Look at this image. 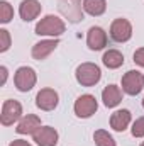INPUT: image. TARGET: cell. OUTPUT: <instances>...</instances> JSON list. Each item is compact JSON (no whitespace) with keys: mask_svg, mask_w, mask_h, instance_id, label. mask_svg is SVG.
<instances>
[{"mask_svg":"<svg viewBox=\"0 0 144 146\" xmlns=\"http://www.w3.org/2000/svg\"><path fill=\"white\" fill-rule=\"evenodd\" d=\"M22 119V106L20 102L14 100V99H9L3 102L2 106V112H0V122L2 126H12L15 122H19Z\"/></svg>","mask_w":144,"mask_h":146,"instance_id":"obj_7","label":"cell"},{"mask_svg":"<svg viewBox=\"0 0 144 146\" xmlns=\"http://www.w3.org/2000/svg\"><path fill=\"white\" fill-rule=\"evenodd\" d=\"M10 42H12V39H10V33H9L7 29H0V53L9 51Z\"/></svg>","mask_w":144,"mask_h":146,"instance_id":"obj_22","label":"cell"},{"mask_svg":"<svg viewBox=\"0 0 144 146\" xmlns=\"http://www.w3.org/2000/svg\"><path fill=\"white\" fill-rule=\"evenodd\" d=\"M58 104H59V95H58V92H56L54 88L46 87V88H41V90L37 92L36 106L41 110H46V112L54 110L58 107Z\"/></svg>","mask_w":144,"mask_h":146,"instance_id":"obj_9","label":"cell"},{"mask_svg":"<svg viewBox=\"0 0 144 146\" xmlns=\"http://www.w3.org/2000/svg\"><path fill=\"white\" fill-rule=\"evenodd\" d=\"M110 37L115 42H127L132 37V24L127 19H115L110 24Z\"/></svg>","mask_w":144,"mask_h":146,"instance_id":"obj_8","label":"cell"},{"mask_svg":"<svg viewBox=\"0 0 144 146\" xmlns=\"http://www.w3.org/2000/svg\"><path fill=\"white\" fill-rule=\"evenodd\" d=\"M134 63L137 66H143L144 68V48H139L134 51Z\"/></svg>","mask_w":144,"mask_h":146,"instance_id":"obj_23","label":"cell"},{"mask_svg":"<svg viewBox=\"0 0 144 146\" xmlns=\"http://www.w3.org/2000/svg\"><path fill=\"white\" fill-rule=\"evenodd\" d=\"M58 10L59 14L68 19V22L76 24L81 22L85 17V10H83V0H59L58 2Z\"/></svg>","mask_w":144,"mask_h":146,"instance_id":"obj_3","label":"cell"},{"mask_svg":"<svg viewBox=\"0 0 144 146\" xmlns=\"http://www.w3.org/2000/svg\"><path fill=\"white\" fill-rule=\"evenodd\" d=\"M107 33L100 27V26H92L87 33V46L92 51H100L107 46Z\"/></svg>","mask_w":144,"mask_h":146,"instance_id":"obj_11","label":"cell"},{"mask_svg":"<svg viewBox=\"0 0 144 146\" xmlns=\"http://www.w3.org/2000/svg\"><path fill=\"white\" fill-rule=\"evenodd\" d=\"M73 110H75L76 117H80V119H88V117H92V115L98 110V102H97L95 95H92V94H83V95H80V97L75 100Z\"/></svg>","mask_w":144,"mask_h":146,"instance_id":"obj_5","label":"cell"},{"mask_svg":"<svg viewBox=\"0 0 144 146\" xmlns=\"http://www.w3.org/2000/svg\"><path fill=\"white\" fill-rule=\"evenodd\" d=\"M37 75L36 70L31 66H20L14 73V85L19 92H29L36 87Z\"/></svg>","mask_w":144,"mask_h":146,"instance_id":"obj_4","label":"cell"},{"mask_svg":"<svg viewBox=\"0 0 144 146\" xmlns=\"http://www.w3.org/2000/svg\"><path fill=\"white\" fill-rule=\"evenodd\" d=\"M122 92L134 97L139 95L141 90L144 88V75L137 70H129L127 73H124L122 76Z\"/></svg>","mask_w":144,"mask_h":146,"instance_id":"obj_6","label":"cell"},{"mask_svg":"<svg viewBox=\"0 0 144 146\" xmlns=\"http://www.w3.org/2000/svg\"><path fill=\"white\" fill-rule=\"evenodd\" d=\"M141 146H144V141H143V143H141Z\"/></svg>","mask_w":144,"mask_h":146,"instance_id":"obj_26","label":"cell"},{"mask_svg":"<svg viewBox=\"0 0 144 146\" xmlns=\"http://www.w3.org/2000/svg\"><path fill=\"white\" fill-rule=\"evenodd\" d=\"M102 102H104V106L108 107V109L117 107L122 102V90H120V87H117L114 83L107 85L102 90Z\"/></svg>","mask_w":144,"mask_h":146,"instance_id":"obj_16","label":"cell"},{"mask_svg":"<svg viewBox=\"0 0 144 146\" xmlns=\"http://www.w3.org/2000/svg\"><path fill=\"white\" fill-rule=\"evenodd\" d=\"M93 141L97 146H117L115 139L112 138V134L105 129H97L93 133Z\"/></svg>","mask_w":144,"mask_h":146,"instance_id":"obj_19","label":"cell"},{"mask_svg":"<svg viewBox=\"0 0 144 146\" xmlns=\"http://www.w3.org/2000/svg\"><path fill=\"white\" fill-rule=\"evenodd\" d=\"M143 107H144V99H143Z\"/></svg>","mask_w":144,"mask_h":146,"instance_id":"obj_27","label":"cell"},{"mask_svg":"<svg viewBox=\"0 0 144 146\" xmlns=\"http://www.w3.org/2000/svg\"><path fill=\"white\" fill-rule=\"evenodd\" d=\"M75 78L81 87H95L102 80V70L95 63H81L75 70Z\"/></svg>","mask_w":144,"mask_h":146,"instance_id":"obj_2","label":"cell"},{"mask_svg":"<svg viewBox=\"0 0 144 146\" xmlns=\"http://www.w3.org/2000/svg\"><path fill=\"white\" fill-rule=\"evenodd\" d=\"M102 63L108 70H117V68H120L124 65V54L119 49H108L102 56Z\"/></svg>","mask_w":144,"mask_h":146,"instance_id":"obj_17","label":"cell"},{"mask_svg":"<svg viewBox=\"0 0 144 146\" xmlns=\"http://www.w3.org/2000/svg\"><path fill=\"white\" fill-rule=\"evenodd\" d=\"M9 146H32V145L29 141H26V139H14Z\"/></svg>","mask_w":144,"mask_h":146,"instance_id":"obj_24","label":"cell"},{"mask_svg":"<svg viewBox=\"0 0 144 146\" xmlns=\"http://www.w3.org/2000/svg\"><path fill=\"white\" fill-rule=\"evenodd\" d=\"M42 10V5L39 0H22L19 5V15L24 22H31L39 17Z\"/></svg>","mask_w":144,"mask_h":146,"instance_id":"obj_13","label":"cell"},{"mask_svg":"<svg viewBox=\"0 0 144 146\" xmlns=\"http://www.w3.org/2000/svg\"><path fill=\"white\" fill-rule=\"evenodd\" d=\"M12 19H14V7L7 0H2L0 2V22L9 24Z\"/></svg>","mask_w":144,"mask_h":146,"instance_id":"obj_20","label":"cell"},{"mask_svg":"<svg viewBox=\"0 0 144 146\" xmlns=\"http://www.w3.org/2000/svg\"><path fill=\"white\" fill-rule=\"evenodd\" d=\"M0 73H2V85H5L7 76H9V70H7V66H0Z\"/></svg>","mask_w":144,"mask_h":146,"instance_id":"obj_25","label":"cell"},{"mask_svg":"<svg viewBox=\"0 0 144 146\" xmlns=\"http://www.w3.org/2000/svg\"><path fill=\"white\" fill-rule=\"evenodd\" d=\"M83 10L92 17H100L107 10V0H83Z\"/></svg>","mask_w":144,"mask_h":146,"instance_id":"obj_18","label":"cell"},{"mask_svg":"<svg viewBox=\"0 0 144 146\" xmlns=\"http://www.w3.org/2000/svg\"><path fill=\"white\" fill-rule=\"evenodd\" d=\"M132 121V114L127 109H119L110 115V127L117 133H124Z\"/></svg>","mask_w":144,"mask_h":146,"instance_id":"obj_15","label":"cell"},{"mask_svg":"<svg viewBox=\"0 0 144 146\" xmlns=\"http://www.w3.org/2000/svg\"><path fill=\"white\" fill-rule=\"evenodd\" d=\"M59 44V37H49V39H41L39 42H36L31 49V54L36 61H42L46 60Z\"/></svg>","mask_w":144,"mask_h":146,"instance_id":"obj_10","label":"cell"},{"mask_svg":"<svg viewBox=\"0 0 144 146\" xmlns=\"http://www.w3.org/2000/svg\"><path fill=\"white\" fill-rule=\"evenodd\" d=\"M32 139L37 146H56L58 145V131L51 126H41L32 134Z\"/></svg>","mask_w":144,"mask_h":146,"instance_id":"obj_12","label":"cell"},{"mask_svg":"<svg viewBox=\"0 0 144 146\" xmlns=\"http://www.w3.org/2000/svg\"><path fill=\"white\" fill-rule=\"evenodd\" d=\"M41 126H42V124H41V119L37 117L36 114H27V115H24V117L17 122L15 133H17V134H22V136H26V134H31V136H32Z\"/></svg>","mask_w":144,"mask_h":146,"instance_id":"obj_14","label":"cell"},{"mask_svg":"<svg viewBox=\"0 0 144 146\" xmlns=\"http://www.w3.org/2000/svg\"><path fill=\"white\" fill-rule=\"evenodd\" d=\"M65 31H66L65 21L58 15H53V14L44 15L36 24V29H34V33L37 36H48V37H59Z\"/></svg>","mask_w":144,"mask_h":146,"instance_id":"obj_1","label":"cell"},{"mask_svg":"<svg viewBox=\"0 0 144 146\" xmlns=\"http://www.w3.org/2000/svg\"><path fill=\"white\" fill-rule=\"evenodd\" d=\"M131 134H132L134 138H144V115L143 117H137V119L132 122Z\"/></svg>","mask_w":144,"mask_h":146,"instance_id":"obj_21","label":"cell"}]
</instances>
